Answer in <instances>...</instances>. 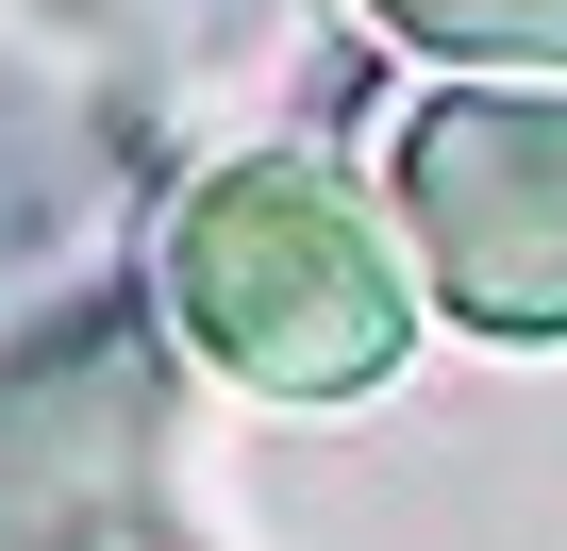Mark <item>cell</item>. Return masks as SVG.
<instances>
[{"label":"cell","mask_w":567,"mask_h":551,"mask_svg":"<svg viewBox=\"0 0 567 551\" xmlns=\"http://www.w3.org/2000/svg\"><path fill=\"white\" fill-rule=\"evenodd\" d=\"M151 285H167V318H184L234 385H267V401H351V385H384L401 335H417L384 234H368L318 167H217V184H184Z\"/></svg>","instance_id":"6da1fadb"},{"label":"cell","mask_w":567,"mask_h":551,"mask_svg":"<svg viewBox=\"0 0 567 551\" xmlns=\"http://www.w3.org/2000/svg\"><path fill=\"white\" fill-rule=\"evenodd\" d=\"M401 234L467 335H567V84H451L401 134Z\"/></svg>","instance_id":"7a4b0ae2"},{"label":"cell","mask_w":567,"mask_h":551,"mask_svg":"<svg viewBox=\"0 0 567 551\" xmlns=\"http://www.w3.org/2000/svg\"><path fill=\"white\" fill-rule=\"evenodd\" d=\"M384 34L451 68H567V0H384Z\"/></svg>","instance_id":"3957f363"}]
</instances>
